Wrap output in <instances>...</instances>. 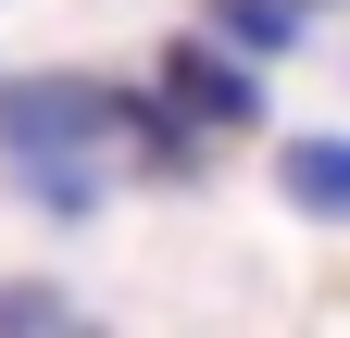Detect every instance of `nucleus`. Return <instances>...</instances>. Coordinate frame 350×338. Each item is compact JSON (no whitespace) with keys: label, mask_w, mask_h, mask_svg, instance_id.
<instances>
[{"label":"nucleus","mask_w":350,"mask_h":338,"mask_svg":"<svg viewBox=\"0 0 350 338\" xmlns=\"http://www.w3.org/2000/svg\"><path fill=\"white\" fill-rule=\"evenodd\" d=\"M150 101H163L175 125H200V138H238V125H275V113H262V63L213 51L200 25H188V38H163V63H150Z\"/></svg>","instance_id":"f03ea898"},{"label":"nucleus","mask_w":350,"mask_h":338,"mask_svg":"<svg viewBox=\"0 0 350 338\" xmlns=\"http://www.w3.org/2000/svg\"><path fill=\"white\" fill-rule=\"evenodd\" d=\"M0 338H88L75 301H51V288H0Z\"/></svg>","instance_id":"39448f33"},{"label":"nucleus","mask_w":350,"mask_h":338,"mask_svg":"<svg viewBox=\"0 0 350 338\" xmlns=\"http://www.w3.org/2000/svg\"><path fill=\"white\" fill-rule=\"evenodd\" d=\"M300 13H325V0H300Z\"/></svg>","instance_id":"423d86ee"},{"label":"nucleus","mask_w":350,"mask_h":338,"mask_svg":"<svg viewBox=\"0 0 350 338\" xmlns=\"http://www.w3.org/2000/svg\"><path fill=\"white\" fill-rule=\"evenodd\" d=\"M200 38L238 51V63H275L288 38H300V0H200Z\"/></svg>","instance_id":"20e7f679"},{"label":"nucleus","mask_w":350,"mask_h":338,"mask_svg":"<svg viewBox=\"0 0 350 338\" xmlns=\"http://www.w3.org/2000/svg\"><path fill=\"white\" fill-rule=\"evenodd\" d=\"M113 125H125V88H100V75H13L0 88V176L51 226H75L113 188Z\"/></svg>","instance_id":"f257e3e1"},{"label":"nucleus","mask_w":350,"mask_h":338,"mask_svg":"<svg viewBox=\"0 0 350 338\" xmlns=\"http://www.w3.org/2000/svg\"><path fill=\"white\" fill-rule=\"evenodd\" d=\"M275 188H288L300 226H350V138H325V125L288 138V151H275Z\"/></svg>","instance_id":"7ed1b4c3"}]
</instances>
